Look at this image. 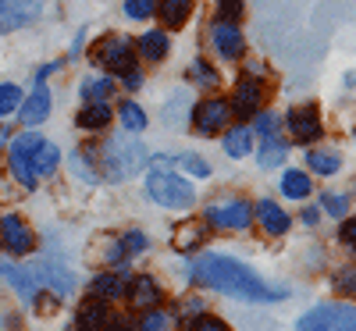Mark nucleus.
<instances>
[{
    "label": "nucleus",
    "instance_id": "603ef678",
    "mask_svg": "<svg viewBox=\"0 0 356 331\" xmlns=\"http://www.w3.org/2000/svg\"><path fill=\"white\" fill-rule=\"evenodd\" d=\"M8 143H11V136H8V129H0V150H8Z\"/></svg>",
    "mask_w": 356,
    "mask_h": 331
},
{
    "label": "nucleus",
    "instance_id": "f3484780",
    "mask_svg": "<svg viewBox=\"0 0 356 331\" xmlns=\"http://www.w3.org/2000/svg\"><path fill=\"white\" fill-rule=\"evenodd\" d=\"M253 218L260 221V228L267 232V235H285L289 232V214H285V210L275 203V200H260L257 207H253Z\"/></svg>",
    "mask_w": 356,
    "mask_h": 331
},
{
    "label": "nucleus",
    "instance_id": "e433bc0d",
    "mask_svg": "<svg viewBox=\"0 0 356 331\" xmlns=\"http://www.w3.org/2000/svg\"><path fill=\"white\" fill-rule=\"evenodd\" d=\"M118 243H122V250H125V257H132V253H143L146 246H150V239H146L143 232H136V228H132V232H125L122 239H118Z\"/></svg>",
    "mask_w": 356,
    "mask_h": 331
},
{
    "label": "nucleus",
    "instance_id": "37998d69",
    "mask_svg": "<svg viewBox=\"0 0 356 331\" xmlns=\"http://www.w3.org/2000/svg\"><path fill=\"white\" fill-rule=\"evenodd\" d=\"M178 317H196V314H203V299H182V303H178V310H175Z\"/></svg>",
    "mask_w": 356,
    "mask_h": 331
},
{
    "label": "nucleus",
    "instance_id": "a878e982",
    "mask_svg": "<svg viewBox=\"0 0 356 331\" xmlns=\"http://www.w3.org/2000/svg\"><path fill=\"white\" fill-rule=\"evenodd\" d=\"M68 164L75 168V175L82 178V182H100V171H97V154H93V146H82V150H75V154L68 157Z\"/></svg>",
    "mask_w": 356,
    "mask_h": 331
},
{
    "label": "nucleus",
    "instance_id": "412c9836",
    "mask_svg": "<svg viewBox=\"0 0 356 331\" xmlns=\"http://www.w3.org/2000/svg\"><path fill=\"white\" fill-rule=\"evenodd\" d=\"M107 317H111V310H107L104 299H86V303L79 307V314H75V328L79 331H104Z\"/></svg>",
    "mask_w": 356,
    "mask_h": 331
},
{
    "label": "nucleus",
    "instance_id": "4468645a",
    "mask_svg": "<svg viewBox=\"0 0 356 331\" xmlns=\"http://www.w3.org/2000/svg\"><path fill=\"white\" fill-rule=\"evenodd\" d=\"M260 104H264V82L253 79V75H243L235 82V97H232L228 107L239 118H253V114H260Z\"/></svg>",
    "mask_w": 356,
    "mask_h": 331
},
{
    "label": "nucleus",
    "instance_id": "58836bf2",
    "mask_svg": "<svg viewBox=\"0 0 356 331\" xmlns=\"http://www.w3.org/2000/svg\"><path fill=\"white\" fill-rule=\"evenodd\" d=\"M324 200V210H328L332 218H346L349 214V200L342 193H328V196H321Z\"/></svg>",
    "mask_w": 356,
    "mask_h": 331
},
{
    "label": "nucleus",
    "instance_id": "a18cd8bd",
    "mask_svg": "<svg viewBox=\"0 0 356 331\" xmlns=\"http://www.w3.org/2000/svg\"><path fill=\"white\" fill-rule=\"evenodd\" d=\"M353 282H356V271H353V267H346L342 275L335 278V289H339V292H349V296H353V289H356Z\"/></svg>",
    "mask_w": 356,
    "mask_h": 331
},
{
    "label": "nucleus",
    "instance_id": "4c0bfd02",
    "mask_svg": "<svg viewBox=\"0 0 356 331\" xmlns=\"http://www.w3.org/2000/svg\"><path fill=\"white\" fill-rule=\"evenodd\" d=\"M154 11H157V0H125V15L136 18V22L139 18H150Z\"/></svg>",
    "mask_w": 356,
    "mask_h": 331
},
{
    "label": "nucleus",
    "instance_id": "f704fd0d",
    "mask_svg": "<svg viewBox=\"0 0 356 331\" xmlns=\"http://www.w3.org/2000/svg\"><path fill=\"white\" fill-rule=\"evenodd\" d=\"M171 164L186 168L193 178H211V164H207L203 157H196V154H178V157H171Z\"/></svg>",
    "mask_w": 356,
    "mask_h": 331
},
{
    "label": "nucleus",
    "instance_id": "49530a36",
    "mask_svg": "<svg viewBox=\"0 0 356 331\" xmlns=\"http://www.w3.org/2000/svg\"><path fill=\"white\" fill-rule=\"evenodd\" d=\"M339 239H342V243H346V246L353 250V243H356V221H353V218L339 225Z\"/></svg>",
    "mask_w": 356,
    "mask_h": 331
},
{
    "label": "nucleus",
    "instance_id": "423d86ee",
    "mask_svg": "<svg viewBox=\"0 0 356 331\" xmlns=\"http://www.w3.org/2000/svg\"><path fill=\"white\" fill-rule=\"evenodd\" d=\"M296 331H356V310L353 303H321L300 317Z\"/></svg>",
    "mask_w": 356,
    "mask_h": 331
},
{
    "label": "nucleus",
    "instance_id": "ddd939ff",
    "mask_svg": "<svg viewBox=\"0 0 356 331\" xmlns=\"http://www.w3.org/2000/svg\"><path fill=\"white\" fill-rule=\"evenodd\" d=\"M285 129H289V136L296 139V143H314V139H321V114H317V107H292L289 114H285Z\"/></svg>",
    "mask_w": 356,
    "mask_h": 331
},
{
    "label": "nucleus",
    "instance_id": "79ce46f5",
    "mask_svg": "<svg viewBox=\"0 0 356 331\" xmlns=\"http://www.w3.org/2000/svg\"><path fill=\"white\" fill-rule=\"evenodd\" d=\"M257 132L267 139V136H278V118L271 114V111H264V114H257Z\"/></svg>",
    "mask_w": 356,
    "mask_h": 331
},
{
    "label": "nucleus",
    "instance_id": "c03bdc74",
    "mask_svg": "<svg viewBox=\"0 0 356 331\" xmlns=\"http://www.w3.org/2000/svg\"><path fill=\"white\" fill-rule=\"evenodd\" d=\"M104 331H136V324L129 317H122V314H111L107 324H104Z\"/></svg>",
    "mask_w": 356,
    "mask_h": 331
},
{
    "label": "nucleus",
    "instance_id": "dca6fc26",
    "mask_svg": "<svg viewBox=\"0 0 356 331\" xmlns=\"http://www.w3.org/2000/svg\"><path fill=\"white\" fill-rule=\"evenodd\" d=\"M0 278H8V282L15 285V292L25 299V303H36V296L43 292L29 267H15V264H4V260H0Z\"/></svg>",
    "mask_w": 356,
    "mask_h": 331
},
{
    "label": "nucleus",
    "instance_id": "72a5a7b5",
    "mask_svg": "<svg viewBox=\"0 0 356 331\" xmlns=\"http://www.w3.org/2000/svg\"><path fill=\"white\" fill-rule=\"evenodd\" d=\"M189 107V93H186V89H182V93H175L171 100H168V107H164V122L175 129V125H186V111Z\"/></svg>",
    "mask_w": 356,
    "mask_h": 331
},
{
    "label": "nucleus",
    "instance_id": "8fccbe9b",
    "mask_svg": "<svg viewBox=\"0 0 356 331\" xmlns=\"http://www.w3.org/2000/svg\"><path fill=\"white\" fill-rule=\"evenodd\" d=\"M321 221V214H317V210L310 207V210H303V225H317Z\"/></svg>",
    "mask_w": 356,
    "mask_h": 331
},
{
    "label": "nucleus",
    "instance_id": "c756f323",
    "mask_svg": "<svg viewBox=\"0 0 356 331\" xmlns=\"http://www.w3.org/2000/svg\"><path fill=\"white\" fill-rule=\"evenodd\" d=\"M310 189H314V182H310L307 171H285V175H282V193H285L289 200H307Z\"/></svg>",
    "mask_w": 356,
    "mask_h": 331
},
{
    "label": "nucleus",
    "instance_id": "7ed1b4c3",
    "mask_svg": "<svg viewBox=\"0 0 356 331\" xmlns=\"http://www.w3.org/2000/svg\"><path fill=\"white\" fill-rule=\"evenodd\" d=\"M146 161H150L146 157V146L136 143V139H107L104 143L100 164H104L111 182H129L132 175H139L146 168Z\"/></svg>",
    "mask_w": 356,
    "mask_h": 331
},
{
    "label": "nucleus",
    "instance_id": "f257e3e1",
    "mask_svg": "<svg viewBox=\"0 0 356 331\" xmlns=\"http://www.w3.org/2000/svg\"><path fill=\"white\" fill-rule=\"evenodd\" d=\"M193 278L214 292H225V296H235V299H246V303H275V299H285L289 292L285 289H271L260 275L246 264H239L235 257H225V253H207L196 260L193 267Z\"/></svg>",
    "mask_w": 356,
    "mask_h": 331
},
{
    "label": "nucleus",
    "instance_id": "b1692460",
    "mask_svg": "<svg viewBox=\"0 0 356 331\" xmlns=\"http://www.w3.org/2000/svg\"><path fill=\"white\" fill-rule=\"evenodd\" d=\"M79 93H82L86 104H104L114 93V79H107V75H86Z\"/></svg>",
    "mask_w": 356,
    "mask_h": 331
},
{
    "label": "nucleus",
    "instance_id": "0eeeda50",
    "mask_svg": "<svg viewBox=\"0 0 356 331\" xmlns=\"http://www.w3.org/2000/svg\"><path fill=\"white\" fill-rule=\"evenodd\" d=\"M203 221L211 225V228H218V232H246V228L253 225V207H250L246 200L228 196V200H221V203L207 207V210H203Z\"/></svg>",
    "mask_w": 356,
    "mask_h": 331
},
{
    "label": "nucleus",
    "instance_id": "ea45409f",
    "mask_svg": "<svg viewBox=\"0 0 356 331\" xmlns=\"http://www.w3.org/2000/svg\"><path fill=\"white\" fill-rule=\"evenodd\" d=\"M193 331H232L221 317H211V314H200L196 321H193Z\"/></svg>",
    "mask_w": 356,
    "mask_h": 331
},
{
    "label": "nucleus",
    "instance_id": "bb28decb",
    "mask_svg": "<svg viewBox=\"0 0 356 331\" xmlns=\"http://www.w3.org/2000/svg\"><path fill=\"white\" fill-rule=\"evenodd\" d=\"M285 154H289V143H285L282 136H267L264 146H260V157H257V161H260L264 171H271V168H282Z\"/></svg>",
    "mask_w": 356,
    "mask_h": 331
},
{
    "label": "nucleus",
    "instance_id": "c9c22d12",
    "mask_svg": "<svg viewBox=\"0 0 356 331\" xmlns=\"http://www.w3.org/2000/svg\"><path fill=\"white\" fill-rule=\"evenodd\" d=\"M18 107H22V89L11 86V82H4V86H0V118L15 114Z\"/></svg>",
    "mask_w": 356,
    "mask_h": 331
},
{
    "label": "nucleus",
    "instance_id": "a211bd4d",
    "mask_svg": "<svg viewBox=\"0 0 356 331\" xmlns=\"http://www.w3.org/2000/svg\"><path fill=\"white\" fill-rule=\"evenodd\" d=\"M207 221H182L178 225V232H175V239H171V246L178 250V253H196V250H203V243H207Z\"/></svg>",
    "mask_w": 356,
    "mask_h": 331
},
{
    "label": "nucleus",
    "instance_id": "473e14b6",
    "mask_svg": "<svg viewBox=\"0 0 356 331\" xmlns=\"http://www.w3.org/2000/svg\"><path fill=\"white\" fill-rule=\"evenodd\" d=\"M118 118H122V125H125L129 132H143V129H146V114H143V107L132 104V100H125L122 107H118Z\"/></svg>",
    "mask_w": 356,
    "mask_h": 331
},
{
    "label": "nucleus",
    "instance_id": "1a4fd4ad",
    "mask_svg": "<svg viewBox=\"0 0 356 331\" xmlns=\"http://www.w3.org/2000/svg\"><path fill=\"white\" fill-rule=\"evenodd\" d=\"M0 246H4L8 253H15V257H29L36 250V235L18 214H4L0 218Z\"/></svg>",
    "mask_w": 356,
    "mask_h": 331
},
{
    "label": "nucleus",
    "instance_id": "de8ad7c7",
    "mask_svg": "<svg viewBox=\"0 0 356 331\" xmlns=\"http://www.w3.org/2000/svg\"><path fill=\"white\" fill-rule=\"evenodd\" d=\"M118 79H122L125 89H139V86H143V72H139V68H129L125 75H118Z\"/></svg>",
    "mask_w": 356,
    "mask_h": 331
},
{
    "label": "nucleus",
    "instance_id": "20e7f679",
    "mask_svg": "<svg viewBox=\"0 0 356 331\" xmlns=\"http://www.w3.org/2000/svg\"><path fill=\"white\" fill-rule=\"evenodd\" d=\"M146 196H150L154 203H161V207H175V210H189L196 203L193 186L186 182V178L164 171V168L150 171V178H146Z\"/></svg>",
    "mask_w": 356,
    "mask_h": 331
},
{
    "label": "nucleus",
    "instance_id": "a19ab883",
    "mask_svg": "<svg viewBox=\"0 0 356 331\" xmlns=\"http://www.w3.org/2000/svg\"><path fill=\"white\" fill-rule=\"evenodd\" d=\"M218 15H221V22H239L243 0H218Z\"/></svg>",
    "mask_w": 356,
    "mask_h": 331
},
{
    "label": "nucleus",
    "instance_id": "39448f33",
    "mask_svg": "<svg viewBox=\"0 0 356 331\" xmlns=\"http://www.w3.org/2000/svg\"><path fill=\"white\" fill-rule=\"evenodd\" d=\"M89 57H93V65H100L111 75H125L129 68H136V47H132V40L118 36V33L97 40L93 50H89Z\"/></svg>",
    "mask_w": 356,
    "mask_h": 331
},
{
    "label": "nucleus",
    "instance_id": "f03ea898",
    "mask_svg": "<svg viewBox=\"0 0 356 331\" xmlns=\"http://www.w3.org/2000/svg\"><path fill=\"white\" fill-rule=\"evenodd\" d=\"M8 154H11V175L25 189H36L43 178H50L57 171V164H61V150L36 132L15 136L8 143Z\"/></svg>",
    "mask_w": 356,
    "mask_h": 331
},
{
    "label": "nucleus",
    "instance_id": "6e6552de",
    "mask_svg": "<svg viewBox=\"0 0 356 331\" xmlns=\"http://www.w3.org/2000/svg\"><path fill=\"white\" fill-rule=\"evenodd\" d=\"M228 122H232V107L221 97H211V100L193 107V125H196L200 136H218V132L228 129Z\"/></svg>",
    "mask_w": 356,
    "mask_h": 331
},
{
    "label": "nucleus",
    "instance_id": "9d476101",
    "mask_svg": "<svg viewBox=\"0 0 356 331\" xmlns=\"http://www.w3.org/2000/svg\"><path fill=\"white\" fill-rule=\"evenodd\" d=\"M29 271H33V278L40 282V289H54L57 299H68L75 292V278L72 271H65L57 260H40V264H29Z\"/></svg>",
    "mask_w": 356,
    "mask_h": 331
},
{
    "label": "nucleus",
    "instance_id": "4be33fe9",
    "mask_svg": "<svg viewBox=\"0 0 356 331\" xmlns=\"http://www.w3.org/2000/svg\"><path fill=\"white\" fill-rule=\"evenodd\" d=\"M154 15H161V22L168 29H182L189 22V15H193V0H157Z\"/></svg>",
    "mask_w": 356,
    "mask_h": 331
},
{
    "label": "nucleus",
    "instance_id": "2f4dec72",
    "mask_svg": "<svg viewBox=\"0 0 356 331\" xmlns=\"http://www.w3.org/2000/svg\"><path fill=\"white\" fill-rule=\"evenodd\" d=\"M189 79H193L196 86H203V89H218V86H221V75H218L211 65H207L203 57H196V61H193V68H189Z\"/></svg>",
    "mask_w": 356,
    "mask_h": 331
},
{
    "label": "nucleus",
    "instance_id": "6ab92c4d",
    "mask_svg": "<svg viewBox=\"0 0 356 331\" xmlns=\"http://www.w3.org/2000/svg\"><path fill=\"white\" fill-rule=\"evenodd\" d=\"M50 118V89L43 86V82H36V89L29 93V100L22 104V122L33 129V125H40V122H47Z\"/></svg>",
    "mask_w": 356,
    "mask_h": 331
},
{
    "label": "nucleus",
    "instance_id": "3c124183",
    "mask_svg": "<svg viewBox=\"0 0 356 331\" xmlns=\"http://www.w3.org/2000/svg\"><path fill=\"white\" fill-rule=\"evenodd\" d=\"M82 43H86V33H79V36H75V43H72V54H79V50H82Z\"/></svg>",
    "mask_w": 356,
    "mask_h": 331
},
{
    "label": "nucleus",
    "instance_id": "aec40b11",
    "mask_svg": "<svg viewBox=\"0 0 356 331\" xmlns=\"http://www.w3.org/2000/svg\"><path fill=\"white\" fill-rule=\"evenodd\" d=\"M168 33L164 29H146V33L136 40V50H139V57L143 61H150V65H157V61H164L168 57Z\"/></svg>",
    "mask_w": 356,
    "mask_h": 331
},
{
    "label": "nucleus",
    "instance_id": "f8f14e48",
    "mask_svg": "<svg viewBox=\"0 0 356 331\" xmlns=\"http://www.w3.org/2000/svg\"><path fill=\"white\" fill-rule=\"evenodd\" d=\"M211 40H214V50L225 57V61H243V54H246V40H243V29L235 25V22H214L211 29Z\"/></svg>",
    "mask_w": 356,
    "mask_h": 331
},
{
    "label": "nucleus",
    "instance_id": "c85d7f7f",
    "mask_svg": "<svg viewBox=\"0 0 356 331\" xmlns=\"http://www.w3.org/2000/svg\"><path fill=\"white\" fill-rule=\"evenodd\" d=\"M307 168L317 171V175H339L342 171V157L335 150H310L307 154Z\"/></svg>",
    "mask_w": 356,
    "mask_h": 331
},
{
    "label": "nucleus",
    "instance_id": "393cba45",
    "mask_svg": "<svg viewBox=\"0 0 356 331\" xmlns=\"http://www.w3.org/2000/svg\"><path fill=\"white\" fill-rule=\"evenodd\" d=\"M250 150H253V132H250L246 125H235V129L225 132V154H228V157L243 161Z\"/></svg>",
    "mask_w": 356,
    "mask_h": 331
},
{
    "label": "nucleus",
    "instance_id": "5701e85b",
    "mask_svg": "<svg viewBox=\"0 0 356 331\" xmlns=\"http://www.w3.org/2000/svg\"><path fill=\"white\" fill-rule=\"evenodd\" d=\"M89 289H93V299H104V303H111V299H122V296H125L129 282H125L122 271H118V275H97Z\"/></svg>",
    "mask_w": 356,
    "mask_h": 331
},
{
    "label": "nucleus",
    "instance_id": "9b49d317",
    "mask_svg": "<svg viewBox=\"0 0 356 331\" xmlns=\"http://www.w3.org/2000/svg\"><path fill=\"white\" fill-rule=\"evenodd\" d=\"M43 11V0H0V33H15L36 22Z\"/></svg>",
    "mask_w": 356,
    "mask_h": 331
},
{
    "label": "nucleus",
    "instance_id": "7c9ffc66",
    "mask_svg": "<svg viewBox=\"0 0 356 331\" xmlns=\"http://www.w3.org/2000/svg\"><path fill=\"white\" fill-rule=\"evenodd\" d=\"M136 331H171V317H168L164 310L150 307V310H143V314H139Z\"/></svg>",
    "mask_w": 356,
    "mask_h": 331
},
{
    "label": "nucleus",
    "instance_id": "2eb2a0df",
    "mask_svg": "<svg viewBox=\"0 0 356 331\" xmlns=\"http://www.w3.org/2000/svg\"><path fill=\"white\" fill-rule=\"evenodd\" d=\"M125 296L132 299V307H136V310H150V307H161V299H164V289H161V282H157V278L143 275V278L129 282Z\"/></svg>",
    "mask_w": 356,
    "mask_h": 331
},
{
    "label": "nucleus",
    "instance_id": "09e8293b",
    "mask_svg": "<svg viewBox=\"0 0 356 331\" xmlns=\"http://www.w3.org/2000/svg\"><path fill=\"white\" fill-rule=\"evenodd\" d=\"M61 65H65V61H57V65H47V68H40V72H36V82H43L47 75H54V72L61 68Z\"/></svg>",
    "mask_w": 356,
    "mask_h": 331
},
{
    "label": "nucleus",
    "instance_id": "cd10ccee",
    "mask_svg": "<svg viewBox=\"0 0 356 331\" xmlns=\"http://www.w3.org/2000/svg\"><path fill=\"white\" fill-rule=\"evenodd\" d=\"M111 118H114V111H111L107 104H86V107H82V114H79V129L100 132V129H107V125H111Z\"/></svg>",
    "mask_w": 356,
    "mask_h": 331
}]
</instances>
